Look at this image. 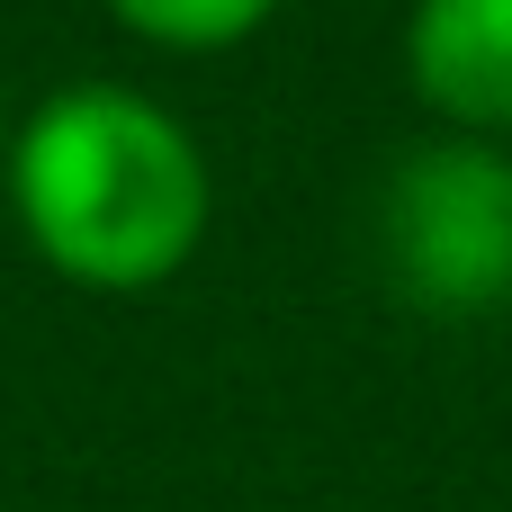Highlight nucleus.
Returning a JSON list of instances; mask_svg holds the SVG:
<instances>
[{
  "label": "nucleus",
  "instance_id": "obj_5",
  "mask_svg": "<svg viewBox=\"0 0 512 512\" xmlns=\"http://www.w3.org/2000/svg\"><path fill=\"white\" fill-rule=\"evenodd\" d=\"M0 153H9V117H0Z\"/></svg>",
  "mask_w": 512,
  "mask_h": 512
},
{
  "label": "nucleus",
  "instance_id": "obj_2",
  "mask_svg": "<svg viewBox=\"0 0 512 512\" xmlns=\"http://www.w3.org/2000/svg\"><path fill=\"white\" fill-rule=\"evenodd\" d=\"M387 279L432 315H486L512 297V153L486 135H432L378 198Z\"/></svg>",
  "mask_w": 512,
  "mask_h": 512
},
{
  "label": "nucleus",
  "instance_id": "obj_4",
  "mask_svg": "<svg viewBox=\"0 0 512 512\" xmlns=\"http://www.w3.org/2000/svg\"><path fill=\"white\" fill-rule=\"evenodd\" d=\"M270 9L279 0H108V18L135 27L144 45H162V54H225L252 27H270Z\"/></svg>",
  "mask_w": 512,
  "mask_h": 512
},
{
  "label": "nucleus",
  "instance_id": "obj_1",
  "mask_svg": "<svg viewBox=\"0 0 512 512\" xmlns=\"http://www.w3.org/2000/svg\"><path fill=\"white\" fill-rule=\"evenodd\" d=\"M9 207L36 261L90 297H144L207 243V153L198 135L126 81H72L9 126Z\"/></svg>",
  "mask_w": 512,
  "mask_h": 512
},
{
  "label": "nucleus",
  "instance_id": "obj_3",
  "mask_svg": "<svg viewBox=\"0 0 512 512\" xmlns=\"http://www.w3.org/2000/svg\"><path fill=\"white\" fill-rule=\"evenodd\" d=\"M405 81L450 135L512 144V0H414Z\"/></svg>",
  "mask_w": 512,
  "mask_h": 512
}]
</instances>
